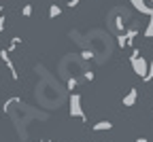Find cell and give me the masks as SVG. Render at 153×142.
Wrapping results in <instances>:
<instances>
[{"label":"cell","instance_id":"6da1fadb","mask_svg":"<svg viewBox=\"0 0 153 142\" xmlns=\"http://www.w3.org/2000/svg\"><path fill=\"white\" fill-rule=\"evenodd\" d=\"M68 110H70V117H74V119H81V121L87 119L85 112H83V106H81V95H79V93H70Z\"/></svg>","mask_w":153,"mask_h":142},{"label":"cell","instance_id":"7a4b0ae2","mask_svg":"<svg viewBox=\"0 0 153 142\" xmlns=\"http://www.w3.org/2000/svg\"><path fill=\"white\" fill-rule=\"evenodd\" d=\"M130 64H132V70H134V74L136 76H145L147 74V66H149V62L143 57V55H136V57H130Z\"/></svg>","mask_w":153,"mask_h":142},{"label":"cell","instance_id":"3957f363","mask_svg":"<svg viewBox=\"0 0 153 142\" xmlns=\"http://www.w3.org/2000/svg\"><path fill=\"white\" fill-rule=\"evenodd\" d=\"M0 59H2V64L7 66V70L11 72V78L17 81V78H19V72H17V68H15V64H13V59H11V53H9L7 49H0Z\"/></svg>","mask_w":153,"mask_h":142},{"label":"cell","instance_id":"277c9868","mask_svg":"<svg viewBox=\"0 0 153 142\" xmlns=\"http://www.w3.org/2000/svg\"><path fill=\"white\" fill-rule=\"evenodd\" d=\"M130 2H132V7L136 9L140 15H147V17H151V15H153V7H149V4H147V0H130Z\"/></svg>","mask_w":153,"mask_h":142},{"label":"cell","instance_id":"5b68a950","mask_svg":"<svg viewBox=\"0 0 153 142\" xmlns=\"http://www.w3.org/2000/svg\"><path fill=\"white\" fill-rule=\"evenodd\" d=\"M136 100H138V89H136V87H130V91H128V93L123 95V100H121V104L130 108V106L136 104Z\"/></svg>","mask_w":153,"mask_h":142},{"label":"cell","instance_id":"8992f818","mask_svg":"<svg viewBox=\"0 0 153 142\" xmlns=\"http://www.w3.org/2000/svg\"><path fill=\"white\" fill-rule=\"evenodd\" d=\"M91 129L94 132H108V129H113V123L111 121H98V123L91 125Z\"/></svg>","mask_w":153,"mask_h":142},{"label":"cell","instance_id":"52a82bcc","mask_svg":"<svg viewBox=\"0 0 153 142\" xmlns=\"http://www.w3.org/2000/svg\"><path fill=\"white\" fill-rule=\"evenodd\" d=\"M19 45H22V36H13V38H11V43H9V47H7V51L13 53V51H17Z\"/></svg>","mask_w":153,"mask_h":142},{"label":"cell","instance_id":"ba28073f","mask_svg":"<svg viewBox=\"0 0 153 142\" xmlns=\"http://www.w3.org/2000/svg\"><path fill=\"white\" fill-rule=\"evenodd\" d=\"M62 15V7L60 4H51L49 7V19H55V17H60Z\"/></svg>","mask_w":153,"mask_h":142},{"label":"cell","instance_id":"9c48e42d","mask_svg":"<svg viewBox=\"0 0 153 142\" xmlns=\"http://www.w3.org/2000/svg\"><path fill=\"white\" fill-rule=\"evenodd\" d=\"M76 85H79V78H76V76H68V81H66V89H68L70 93L76 89Z\"/></svg>","mask_w":153,"mask_h":142},{"label":"cell","instance_id":"30bf717a","mask_svg":"<svg viewBox=\"0 0 153 142\" xmlns=\"http://www.w3.org/2000/svg\"><path fill=\"white\" fill-rule=\"evenodd\" d=\"M143 81H145V83H151V81H153V59H151L149 66H147V74L143 76Z\"/></svg>","mask_w":153,"mask_h":142},{"label":"cell","instance_id":"8fae6325","mask_svg":"<svg viewBox=\"0 0 153 142\" xmlns=\"http://www.w3.org/2000/svg\"><path fill=\"white\" fill-rule=\"evenodd\" d=\"M145 38H153V15L149 17V24H147V28H145Z\"/></svg>","mask_w":153,"mask_h":142},{"label":"cell","instance_id":"7c38bea8","mask_svg":"<svg viewBox=\"0 0 153 142\" xmlns=\"http://www.w3.org/2000/svg\"><path fill=\"white\" fill-rule=\"evenodd\" d=\"M94 55H96V53H94L91 49H83V51H81V59H83V62H89V59H94Z\"/></svg>","mask_w":153,"mask_h":142},{"label":"cell","instance_id":"4fadbf2b","mask_svg":"<svg viewBox=\"0 0 153 142\" xmlns=\"http://www.w3.org/2000/svg\"><path fill=\"white\" fill-rule=\"evenodd\" d=\"M32 13H34L32 4H24V7H22V15H24V17H32Z\"/></svg>","mask_w":153,"mask_h":142},{"label":"cell","instance_id":"5bb4252c","mask_svg":"<svg viewBox=\"0 0 153 142\" xmlns=\"http://www.w3.org/2000/svg\"><path fill=\"white\" fill-rule=\"evenodd\" d=\"M117 45H119L121 49H126V47H128V40H126V34H117Z\"/></svg>","mask_w":153,"mask_h":142},{"label":"cell","instance_id":"9a60e30c","mask_svg":"<svg viewBox=\"0 0 153 142\" xmlns=\"http://www.w3.org/2000/svg\"><path fill=\"white\" fill-rule=\"evenodd\" d=\"M83 78H85V81H87V83H91V81H94V78H96V74H94V72H91V70H83Z\"/></svg>","mask_w":153,"mask_h":142},{"label":"cell","instance_id":"2e32d148","mask_svg":"<svg viewBox=\"0 0 153 142\" xmlns=\"http://www.w3.org/2000/svg\"><path fill=\"white\" fill-rule=\"evenodd\" d=\"M79 2H81V0H68V7L74 9V7H79Z\"/></svg>","mask_w":153,"mask_h":142},{"label":"cell","instance_id":"e0dca14e","mask_svg":"<svg viewBox=\"0 0 153 142\" xmlns=\"http://www.w3.org/2000/svg\"><path fill=\"white\" fill-rule=\"evenodd\" d=\"M136 142H149V140H147V138H143V136H140V138H136Z\"/></svg>","mask_w":153,"mask_h":142},{"label":"cell","instance_id":"ac0fdd59","mask_svg":"<svg viewBox=\"0 0 153 142\" xmlns=\"http://www.w3.org/2000/svg\"><path fill=\"white\" fill-rule=\"evenodd\" d=\"M2 13H4V7H0V19H2Z\"/></svg>","mask_w":153,"mask_h":142},{"label":"cell","instance_id":"d6986e66","mask_svg":"<svg viewBox=\"0 0 153 142\" xmlns=\"http://www.w3.org/2000/svg\"><path fill=\"white\" fill-rule=\"evenodd\" d=\"M45 142H55V140H45Z\"/></svg>","mask_w":153,"mask_h":142},{"label":"cell","instance_id":"ffe728a7","mask_svg":"<svg viewBox=\"0 0 153 142\" xmlns=\"http://www.w3.org/2000/svg\"><path fill=\"white\" fill-rule=\"evenodd\" d=\"M147 2H153V0H147Z\"/></svg>","mask_w":153,"mask_h":142},{"label":"cell","instance_id":"44dd1931","mask_svg":"<svg viewBox=\"0 0 153 142\" xmlns=\"http://www.w3.org/2000/svg\"><path fill=\"white\" fill-rule=\"evenodd\" d=\"M38 142H45V140H38Z\"/></svg>","mask_w":153,"mask_h":142}]
</instances>
